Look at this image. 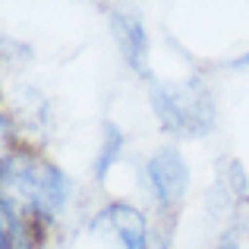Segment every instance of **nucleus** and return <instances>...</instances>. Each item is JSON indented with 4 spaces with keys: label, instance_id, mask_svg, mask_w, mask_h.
<instances>
[{
    "label": "nucleus",
    "instance_id": "423d86ee",
    "mask_svg": "<svg viewBox=\"0 0 249 249\" xmlns=\"http://www.w3.org/2000/svg\"><path fill=\"white\" fill-rule=\"evenodd\" d=\"M120 148H123L120 129H117L114 123H107V126H104V145H101V152H98V158H95V177L98 180H104V174H107V167L117 161Z\"/></svg>",
    "mask_w": 249,
    "mask_h": 249
},
{
    "label": "nucleus",
    "instance_id": "6e6552de",
    "mask_svg": "<svg viewBox=\"0 0 249 249\" xmlns=\"http://www.w3.org/2000/svg\"><path fill=\"white\" fill-rule=\"evenodd\" d=\"M218 249H237V243H233V240H224V243H221Z\"/></svg>",
    "mask_w": 249,
    "mask_h": 249
},
{
    "label": "nucleus",
    "instance_id": "39448f33",
    "mask_svg": "<svg viewBox=\"0 0 249 249\" xmlns=\"http://www.w3.org/2000/svg\"><path fill=\"white\" fill-rule=\"evenodd\" d=\"M101 221L117 233L123 249H148V227L145 218L136 212L133 205H123V202H114V205L104 208Z\"/></svg>",
    "mask_w": 249,
    "mask_h": 249
},
{
    "label": "nucleus",
    "instance_id": "f03ea898",
    "mask_svg": "<svg viewBox=\"0 0 249 249\" xmlns=\"http://www.w3.org/2000/svg\"><path fill=\"white\" fill-rule=\"evenodd\" d=\"M152 107L167 133L202 136L212 129V120H214V101L199 76L180 85H155Z\"/></svg>",
    "mask_w": 249,
    "mask_h": 249
},
{
    "label": "nucleus",
    "instance_id": "0eeeda50",
    "mask_svg": "<svg viewBox=\"0 0 249 249\" xmlns=\"http://www.w3.org/2000/svg\"><path fill=\"white\" fill-rule=\"evenodd\" d=\"M233 67H249V51H246V54H243V57H240V60H237V63H233Z\"/></svg>",
    "mask_w": 249,
    "mask_h": 249
},
{
    "label": "nucleus",
    "instance_id": "1a4fd4ad",
    "mask_svg": "<svg viewBox=\"0 0 249 249\" xmlns=\"http://www.w3.org/2000/svg\"><path fill=\"white\" fill-rule=\"evenodd\" d=\"M19 249H29V243H22V246H19Z\"/></svg>",
    "mask_w": 249,
    "mask_h": 249
},
{
    "label": "nucleus",
    "instance_id": "f257e3e1",
    "mask_svg": "<svg viewBox=\"0 0 249 249\" xmlns=\"http://www.w3.org/2000/svg\"><path fill=\"white\" fill-rule=\"evenodd\" d=\"M3 186L38 214L63 212L70 199L67 177L48 161L25 158V155H6L3 158Z\"/></svg>",
    "mask_w": 249,
    "mask_h": 249
},
{
    "label": "nucleus",
    "instance_id": "7ed1b4c3",
    "mask_svg": "<svg viewBox=\"0 0 249 249\" xmlns=\"http://www.w3.org/2000/svg\"><path fill=\"white\" fill-rule=\"evenodd\" d=\"M110 32H114V41L126 67L136 70L139 76H148V38L142 29V19L133 10L117 6V10H110Z\"/></svg>",
    "mask_w": 249,
    "mask_h": 249
},
{
    "label": "nucleus",
    "instance_id": "20e7f679",
    "mask_svg": "<svg viewBox=\"0 0 249 249\" xmlns=\"http://www.w3.org/2000/svg\"><path fill=\"white\" fill-rule=\"evenodd\" d=\"M148 183H152L155 196H158L161 205H177L186 193V183H189V170L183 164L180 152L177 148H161L145 167Z\"/></svg>",
    "mask_w": 249,
    "mask_h": 249
}]
</instances>
